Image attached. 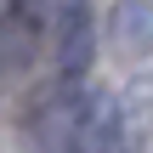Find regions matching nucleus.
<instances>
[{"instance_id":"nucleus-1","label":"nucleus","mask_w":153,"mask_h":153,"mask_svg":"<svg viewBox=\"0 0 153 153\" xmlns=\"http://www.w3.org/2000/svg\"><path fill=\"white\" fill-rule=\"evenodd\" d=\"M45 34H51V74L57 85H79L97 51L91 34V0H45Z\"/></svg>"},{"instance_id":"nucleus-2","label":"nucleus","mask_w":153,"mask_h":153,"mask_svg":"<svg viewBox=\"0 0 153 153\" xmlns=\"http://www.w3.org/2000/svg\"><path fill=\"white\" fill-rule=\"evenodd\" d=\"M79 91H85V85H51V97L40 102V114H34V125H28V153H74Z\"/></svg>"},{"instance_id":"nucleus-3","label":"nucleus","mask_w":153,"mask_h":153,"mask_svg":"<svg viewBox=\"0 0 153 153\" xmlns=\"http://www.w3.org/2000/svg\"><path fill=\"white\" fill-rule=\"evenodd\" d=\"M108 40L119 62H148L153 57V6L148 0H119L108 11Z\"/></svg>"}]
</instances>
